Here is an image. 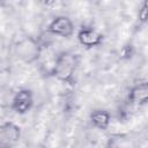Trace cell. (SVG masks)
<instances>
[{"label": "cell", "instance_id": "7", "mask_svg": "<svg viewBox=\"0 0 148 148\" xmlns=\"http://www.w3.org/2000/svg\"><path fill=\"white\" fill-rule=\"evenodd\" d=\"M148 98V86L146 82L139 83L138 86L133 87L130 92V99L132 103L136 104H145Z\"/></svg>", "mask_w": 148, "mask_h": 148}, {"label": "cell", "instance_id": "5", "mask_svg": "<svg viewBox=\"0 0 148 148\" xmlns=\"http://www.w3.org/2000/svg\"><path fill=\"white\" fill-rule=\"evenodd\" d=\"M77 39L86 47H92L102 43V35L92 28H82L77 34Z\"/></svg>", "mask_w": 148, "mask_h": 148}, {"label": "cell", "instance_id": "2", "mask_svg": "<svg viewBox=\"0 0 148 148\" xmlns=\"http://www.w3.org/2000/svg\"><path fill=\"white\" fill-rule=\"evenodd\" d=\"M47 31L54 36L69 37L74 32V23L67 16H57L47 25Z\"/></svg>", "mask_w": 148, "mask_h": 148}, {"label": "cell", "instance_id": "8", "mask_svg": "<svg viewBox=\"0 0 148 148\" xmlns=\"http://www.w3.org/2000/svg\"><path fill=\"white\" fill-rule=\"evenodd\" d=\"M90 120L95 127L99 130H105L110 124V114L104 110H95L90 114Z\"/></svg>", "mask_w": 148, "mask_h": 148}, {"label": "cell", "instance_id": "4", "mask_svg": "<svg viewBox=\"0 0 148 148\" xmlns=\"http://www.w3.org/2000/svg\"><path fill=\"white\" fill-rule=\"evenodd\" d=\"M32 103H34V97L31 91L28 89H21L14 95L12 99V108L15 112L23 114L31 109Z\"/></svg>", "mask_w": 148, "mask_h": 148}, {"label": "cell", "instance_id": "3", "mask_svg": "<svg viewBox=\"0 0 148 148\" xmlns=\"http://www.w3.org/2000/svg\"><path fill=\"white\" fill-rule=\"evenodd\" d=\"M21 135L20 127L12 123L7 121L0 125V147H8L18 141Z\"/></svg>", "mask_w": 148, "mask_h": 148}, {"label": "cell", "instance_id": "1", "mask_svg": "<svg viewBox=\"0 0 148 148\" xmlns=\"http://www.w3.org/2000/svg\"><path fill=\"white\" fill-rule=\"evenodd\" d=\"M77 65H79V60L75 54L69 52H64L56 58L52 68V74L59 81L71 82L77 68Z\"/></svg>", "mask_w": 148, "mask_h": 148}, {"label": "cell", "instance_id": "6", "mask_svg": "<svg viewBox=\"0 0 148 148\" xmlns=\"http://www.w3.org/2000/svg\"><path fill=\"white\" fill-rule=\"evenodd\" d=\"M17 52H18L20 57L23 60H25V61H32L34 59H36V57L38 58L39 47L32 40H24L17 47Z\"/></svg>", "mask_w": 148, "mask_h": 148}]
</instances>
